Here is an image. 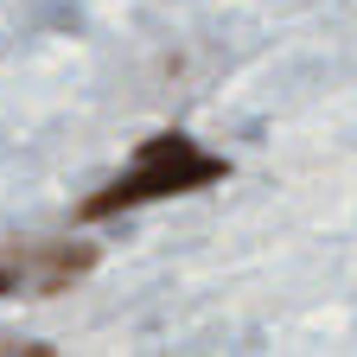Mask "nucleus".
I'll return each mask as SVG.
<instances>
[{
	"mask_svg": "<svg viewBox=\"0 0 357 357\" xmlns=\"http://www.w3.org/2000/svg\"><path fill=\"white\" fill-rule=\"evenodd\" d=\"M217 178H230V160L204 153L192 134H153L134 160V172H121L115 185H102L96 198H83V223H102V217H121L134 204H153V198H185V192H204Z\"/></svg>",
	"mask_w": 357,
	"mask_h": 357,
	"instance_id": "obj_1",
	"label": "nucleus"
},
{
	"mask_svg": "<svg viewBox=\"0 0 357 357\" xmlns=\"http://www.w3.org/2000/svg\"><path fill=\"white\" fill-rule=\"evenodd\" d=\"M96 268V249L89 243H52L38 249V294H64L77 275H89Z\"/></svg>",
	"mask_w": 357,
	"mask_h": 357,
	"instance_id": "obj_2",
	"label": "nucleus"
},
{
	"mask_svg": "<svg viewBox=\"0 0 357 357\" xmlns=\"http://www.w3.org/2000/svg\"><path fill=\"white\" fill-rule=\"evenodd\" d=\"M20 287V275H13V268H0V294H13Z\"/></svg>",
	"mask_w": 357,
	"mask_h": 357,
	"instance_id": "obj_3",
	"label": "nucleus"
}]
</instances>
